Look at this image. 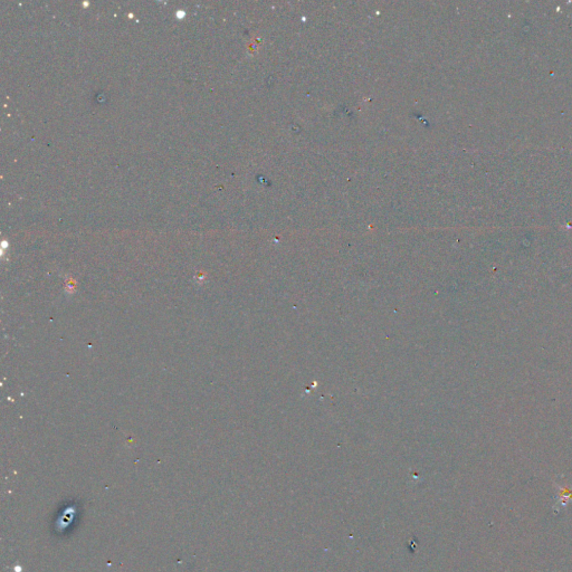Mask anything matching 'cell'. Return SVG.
I'll return each mask as SVG.
<instances>
[{
    "label": "cell",
    "instance_id": "6da1fadb",
    "mask_svg": "<svg viewBox=\"0 0 572 572\" xmlns=\"http://www.w3.org/2000/svg\"><path fill=\"white\" fill-rule=\"evenodd\" d=\"M572 503V490H568L566 487H561L559 491V495L556 499V504L553 505V508L556 511H560L561 508H565L568 504Z\"/></svg>",
    "mask_w": 572,
    "mask_h": 572
}]
</instances>
